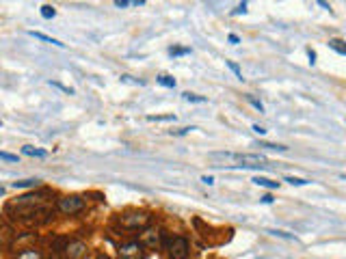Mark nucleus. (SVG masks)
<instances>
[{
    "mask_svg": "<svg viewBox=\"0 0 346 259\" xmlns=\"http://www.w3.org/2000/svg\"><path fill=\"white\" fill-rule=\"evenodd\" d=\"M149 220H152V216L143 210H132V212L119 214V223H121L123 229H147Z\"/></svg>",
    "mask_w": 346,
    "mask_h": 259,
    "instance_id": "nucleus-1",
    "label": "nucleus"
},
{
    "mask_svg": "<svg viewBox=\"0 0 346 259\" xmlns=\"http://www.w3.org/2000/svg\"><path fill=\"white\" fill-rule=\"evenodd\" d=\"M84 199L80 194H65L56 201V210L61 214H67V216H74V214H80L84 210Z\"/></svg>",
    "mask_w": 346,
    "mask_h": 259,
    "instance_id": "nucleus-2",
    "label": "nucleus"
},
{
    "mask_svg": "<svg viewBox=\"0 0 346 259\" xmlns=\"http://www.w3.org/2000/svg\"><path fill=\"white\" fill-rule=\"evenodd\" d=\"M167 255L169 259H188L191 255V244L184 236H173L167 244Z\"/></svg>",
    "mask_w": 346,
    "mask_h": 259,
    "instance_id": "nucleus-3",
    "label": "nucleus"
},
{
    "mask_svg": "<svg viewBox=\"0 0 346 259\" xmlns=\"http://www.w3.org/2000/svg\"><path fill=\"white\" fill-rule=\"evenodd\" d=\"M117 255H119V259H141L143 257V242L132 240V242L121 244L119 251H117Z\"/></svg>",
    "mask_w": 346,
    "mask_h": 259,
    "instance_id": "nucleus-4",
    "label": "nucleus"
},
{
    "mask_svg": "<svg viewBox=\"0 0 346 259\" xmlns=\"http://www.w3.org/2000/svg\"><path fill=\"white\" fill-rule=\"evenodd\" d=\"M84 255H87V244L80 242V240H69V242L63 246L65 259H82Z\"/></svg>",
    "mask_w": 346,
    "mask_h": 259,
    "instance_id": "nucleus-5",
    "label": "nucleus"
},
{
    "mask_svg": "<svg viewBox=\"0 0 346 259\" xmlns=\"http://www.w3.org/2000/svg\"><path fill=\"white\" fill-rule=\"evenodd\" d=\"M41 203H43V194L30 192V194H22V197L13 199L9 203V207H30V210H35V207H39Z\"/></svg>",
    "mask_w": 346,
    "mask_h": 259,
    "instance_id": "nucleus-6",
    "label": "nucleus"
},
{
    "mask_svg": "<svg viewBox=\"0 0 346 259\" xmlns=\"http://www.w3.org/2000/svg\"><path fill=\"white\" fill-rule=\"evenodd\" d=\"M158 231L156 229H145L141 233V242H143V246H147V249H156L158 246Z\"/></svg>",
    "mask_w": 346,
    "mask_h": 259,
    "instance_id": "nucleus-7",
    "label": "nucleus"
},
{
    "mask_svg": "<svg viewBox=\"0 0 346 259\" xmlns=\"http://www.w3.org/2000/svg\"><path fill=\"white\" fill-rule=\"evenodd\" d=\"M15 259H41V251L28 246V249H22V251H19L17 255H15Z\"/></svg>",
    "mask_w": 346,
    "mask_h": 259,
    "instance_id": "nucleus-8",
    "label": "nucleus"
},
{
    "mask_svg": "<svg viewBox=\"0 0 346 259\" xmlns=\"http://www.w3.org/2000/svg\"><path fill=\"white\" fill-rule=\"evenodd\" d=\"M28 35H30V37H35V39H41V41H45V43L56 45V48H65V43H61V41H58V39H54V37H48V35H43V32H39V30H30Z\"/></svg>",
    "mask_w": 346,
    "mask_h": 259,
    "instance_id": "nucleus-9",
    "label": "nucleus"
},
{
    "mask_svg": "<svg viewBox=\"0 0 346 259\" xmlns=\"http://www.w3.org/2000/svg\"><path fill=\"white\" fill-rule=\"evenodd\" d=\"M253 184H256V186H262V188H269V190H277V188H279V181H273V179H269V177H262V175L253 177Z\"/></svg>",
    "mask_w": 346,
    "mask_h": 259,
    "instance_id": "nucleus-10",
    "label": "nucleus"
},
{
    "mask_svg": "<svg viewBox=\"0 0 346 259\" xmlns=\"http://www.w3.org/2000/svg\"><path fill=\"white\" fill-rule=\"evenodd\" d=\"M22 153L24 155H30V158H45V155H48V151H43V149H37V147H32V145H24L22 147Z\"/></svg>",
    "mask_w": 346,
    "mask_h": 259,
    "instance_id": "nucleus-11",
    "label": "nucleus"
},
{
    "mask_svg": "<svg viewBox=\"0 0 346 259\" xmlns=\"http://www.w3.org/2000/svg\"><path fill=\"white\" fill-rule=\"evenodd\" d=\"M156 82L160 84V87H165V89H175V78H171V76H167V74H162V76H158L156 78Z\"/></svg>",
    "mask_w": 346,
    "mask_h": 259,
    "instance_id": "nucleus-12",
    "label": "nucleus"
},
{
    "mask_svg": "<svg viewBox=\"0 0 346 259\" xmlns=\"http://www.w3.org/2000/svg\"><path fill=\"white\" fill-rule=\"evenodd\" d=\"M39 184H41V181L39 179H19V181H13V188H37Z\"/></svg>",
    "mask_w": 346,
    "mask_h": 259,
    "instance_id": "nucleus-13",
    "label": "nucleus"
},
{
    "mask_svg": "<svg viewBox=\"0 0 346 259\" xmlns=\"http://www.w3.org/2000/svg\"><path fill=\"white\" fill-rule=\"evenodd\" d=\"M329 48H331V50H336L338 54L346 56V43L340 41V39H331V41H329Z\"/></svg>",
    "mask_w": 346,
    "mask_h": 259,
    "instance_id": "nucleus-14",
    "label": "nucleus"
},
{
    "mask_svg": "<svg viewBox=\"0 0 346 259\" xmlns=\"http://www.w3.org/2000/svg\"><path fill=\"white\" fill-rule=\"evenodd\" d=\"M39 13H41V17H43V19H52V17L56 15L54 6H50V4H43V6H41V11H39Z\"/></svg>",
    "mask_w": 346,
    "mask_h": 259,
    "instance_id": "nucleus-15",
    "label": "nucleus"
},
{
    "mask_svg": "<svg viewBox=\"0 0 346 259\" xmlns=\"http://www.w3.org/2000/svg\"><path fill=\"white\" fill-rule=\"evenodd\" d=\"M147 121H175V115H152Z\"/></svg>",
    "mask_w": 346,
    "mask_h": 259,
    "instance_id": "nucleus-16",
    "label": "nucleus"
},
{
    "mask_svg": "<svg viewBox=\"0 0 346 259\" xmlns=\"http://www.w3.org/2000/svg\"><path fill=\"white\" fill-rule=\"evenodd\" d=\"M182 97H184L186 102H195V104H204L206 102V97H199V95H195V93H182Z\"/></svg>",
    "mask_w": 346,
    "mask_h": 259,
    "instance_id": "nucleus-17",
    "label": "nucleus"
},
{
    "mask_svg": "<svg viewBox=\"0 0 346 259\" xmlns=\"http://www.w3.org/2000/svg\"><path fill=\"white\" fill-rule=\"evenodd\" d=\"M286 181L292 186H308L310 184V179H303V177H286Z\"/></svg>",
    "mask_w": 346,
    "mask_h": 259,
    "instance_id": "nucleus-18",
    "label": "nucleus"
},
{
    "mask_svg": "<svg viewBox=\"0 0 346 259\" xmlns=\"http://www.w3.org/2000/svg\"><path fill=\"white\" fill-rule=\"evenodd\" d=\"M260 147H266V149H273V151H286V145H275V142H260Z\"/></svg>",
    "mask_w": 346,
    "mask_h": 259,
    "instance_id": "nucleus-19",
    "label": "nucleus"
},
{
    "mask_svg": "<svg viewBox=\"0 0 346 259\" xmlns=\"http://www.w3.org/2000/svg\"><path fill=\"white\" fill-rule=\"evenodd\" d=\"M271 236H275V238H284V240H295L297 242V238L295 236H290V233H286V231H279V229H273V231H269Z\"/></svg>",
    "mask_w": 346,
    "mask_h": 259,
    "instance_id": "nucleus-20",
    "label": "nucleus"
},
{
    "mask_svg": "<svg viewBox=\"0 0 346 259\" xmlns=\"http://www.w3.org/2000/svg\"><path fill=\"white\" fill-rule=\"evenodd\" d=\"M225 65H227V67H230V69L234 71V74H236L238 80H243V71H240V67H238L236 63H234V61H225Z\"/></svg>",
    "mask_w": 346,
    "mask_h": 259,
    "instance_id": "nucleus-21",
    "label": "nucleus"
},
{
    "mask_svg": "<svg viewBox=\"0 0 346 259\" xmlns=\"http://www.w3.org/2000/svg\"><path fill=\"white\" fill-rule=\"evenodd\" d=\"M171 56H182V54H191V48H171L169 50Z\"/></svg>",
    "mask_w": 346,
    "mask_h": 259,
    "instance_id": "nucleus-22",
    "label": "nucleus"
},
{
    "mask_svg": "<svg viewBox=\"0 0 346 259\" xmlns=\"http://www.w3.org/2000/svg\"><path fill=\"white\" fill-rule=\"evenodd\" d=\"M0 158H2L4 162H17V155H13V153H6V151H0Z\"/></svg>",
    "mask_w": 346,
    "mask_h": 259,
    "instance_id": "nucleus-23",
    "label": "nucleus"
},
{
    "mask_svg": "<svg viewBox=\"0 0 346 259\" xmlns=\"http://www.w3.org/2000/svg\"><path fill=\"white\" fill-rule=\"evenodd\" d=\"M247 100H249V104L256 110H260V113H264V106H262V102H258V100H253V97H247Z\"/></svg>",
    "mask_w": 346,
    "mask_h": 259,
    "instance_id": "nucleus-24",
    "label": "nucleus"
},
{
    "mask_svg": "<svg viewBox=\"0 0 346 259\" xmlns=\"http://www.w3.org/2000/svg\"><path fill=\"white\" fill-rule=\"evenodd\" d=\"M227 41H230L232 45H236V43H240V37L234 35V32H230V35H227Z\"/></svg>",
    "mask_w": 346,
    "mask_h": 259,
    "instance_id": "nucleus-25",
    "label": "nucleus"
},
{
    "mask_svg": "<svg viewBox=\"0 0 346 259\" xmlns=\"http://www.w3.org/2000/svg\"><path fill=\"white\" fill-rule=\"evenodd\" d=\"M245 11H247V2L238 4V6H236V11H234V15H240V13H245Z\"/></svg>",
    "mask_w": 346,
    "mask_h": 259,
    "instance_id": "nucleus-26",
    "label": "nucleus"
},
{
    "mask_svg": "<svg viewBox=\"0 0 346 259\" xmlns=\"http://www.w3.org/2000/svg\"><path fill=\"white\" fill-rule=\"evenodd\" d=\"M308 56H310V63H312V65H314V63H316V52H314V50H312V48H310V50H308Z\"/></svg>",
    "mask_w": 346,
    "mask_h": 259,
    "instance_id": "nucleus-27",
    "label": "nucleus"
},
{
    "mask_svg": "<svg viewBox=\"0 0 346 259\" xmlns=\"http://www.w3.org/2000/svg\"><path fill=\"white\" fill-rule=\"evenodd\" d=\"M201 181H204V184H208V186H212V184H214V179L210 177V175H204V177H201Z\"/></svg>",
    "mask_w": 346,
    "mask_h": 259,
    "instance_id": "nucleus-28",
    "label": "nucleus"
},
{
    "mask_svg": "<svg viewBox=\"0 0 346 259\" xmlns=\"http://www.w3.org/2000/svg\"><path fill=\"white\" fill-rule=\"evenodd\" d=\"M253 132H256V134H260V136H262V134L266 132V130H264V128H260V126H256V123H253Z\"/></svg>",
    "mask_w": 346,
    "mask_h": 259,
    "instance_id": "nucleus-29",
    "label": "nucleus"
},
{
    "mask_svg": "<svg viewBox=\"0 0 346 259\" xmlns=\"http://www.w3.org/2000/svg\"><path fill=\"white\" fill-rule=\"evenodd\" d=\"M273 201H275V199H273L271 194H264V197H262V203H266V205H269V203H273Z\"/></svg>",
    "mask_w": 346,
    "mask_h": 259,
    "instance_id": "nucleus-30",
    "label": "nucleus"
},
{
    "mask_svg": "<svg viewBox=\"0 0 346 259\" xmlns=\"http://www.w3.org/2000/svg\"><path fill=\"white\" fill-rule=\"evenodd\" d=\"M340 177H342V179H344V181H346V175H340Z\"/></svg>",
    "mask_w": 346,
    "mask_h": 259,
    "instance_id": "nucleus-31",
    "label": "nucleus"
}]
</instances>
